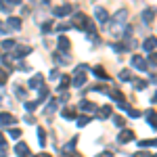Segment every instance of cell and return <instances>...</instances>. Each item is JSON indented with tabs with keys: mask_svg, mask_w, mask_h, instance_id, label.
<instances>
[{
	"mask_svg": "<svg viewBox=\"0 0 157 157\" xmlns=\"http://www.w3.org/2000/svg\"><path fill=\"white\" fill-rule=\"evenodd\" d=\"M132 86L136 90H143V88H147V82H143V80H132Z\"/></svg>",
	"mask_w": 157,
	"mask_h": 157,
	"instance_id": "obj_26",
	"label": "cell"
},
{
	"mask_svg": "<svg viewBox=\"0 0 157 157\" xmlns=\"http://www.w3.org/2000/svg\"><path fill=\"white\" fill-rule=\"evenodd\" d=\"M67 29H69V25L65 23V25H59V32H67Z\"/></svg>",
	"mask_w": 157,
	"mask_h": 157,
	"instance_id": "obj_41",
	"label": "cell"
},
{
	"mask_svg": "<svg viewBox=\"0 0 157 157\" xmlns=\"http://www.w3.org/2000/svg\"><path fill=\"white\" fill-rule=\"evenodd\" d=\"M38 92H40V94H38V101H36V103H44V101L48 98V90H46L44 86H40V88H38Z\"/></svg>",
	"mask_w": 157,
	"mask_h": 157,
	"instance_id": "obj_19",
	"label": "cell"
},
{
	"mask_svg": "<svg viewBox=\"0 0 157 157\" xmlns=\"http://www.w3.org/2000/svg\"><path fill=\"white\" fill-rule=\"evenodd\" d=\"M128 19V9H120V11L113 15V25H111V32L113 34H120V27L126 23Z\"/></svg>",
	"mask_w": 157,
	"mask_h": 157,
	"instance_id": "obj_2",
	"label": "cell"
},
{
	"mask_svg": "<svg viewBox=\"0 0 157 157\" xmlns=\"http://www.w3.org/2000/svg\"><path fill=\"white\" fill-rule=\"evenodd\" d=\"M132 157H149V155H145V153H136V155H132Z\"/></svg>",
	"mask_w": 157,
	"mask_h": 157,
	"instance_id": "obj_43",
	"label": "cell"
},
{
	"mask_svg": "<svg viewBox=\"0 0 157 157\" xmlns=\"http://www.w3.org/2000/svg\"><path fill=\"white\" fill-rule=\"evenodd\" d=\"M2 48H4V50L15 48V40H4V42H2Z\"/></svg>",
	"mask_w": 157,
	"mask_h": 157,
	"instance_id": "obj_28",
	"label": "cell"
},
{
	"mask_svg": "<svg viewBox=\"0 0 157 157\" xmlns=\"http://www.w3.org/2000/svg\"><path fill=\"white\" fill-rule=\"evenodd\" d=\"M27 55H32V46H15V57L17 59H23Z\"/></svg>",
	"mask_w": 157,
	"mask_h": 157,
	"instance_id": "obj_11",
	"label": "cell"
},
{
	"mask_svg": "<svg viewBox=\"0 0 157 157\" xmlns=\"http://www.w3.org/2000/svg\"><path fill=\"white\" fill-rule=\"evenodd\" d=\"M143 48L147 50V52H155V38H147L145 42H143Z\"/></svg>",
	"mask_w": 157,
	"mask_h": 157,
	"instance_id": "obj_15",
	"label": "cell"
},
{
	"mask_svg": "<svg viewBox=\"0 0 157 157\" xmlns=\"http://www.w3.org/2000/svg\"><path fill=\"white\" fill-rule=\"evenodd\" d=\"M6 78H9V75H6V71H4V69H0V86L6 84Z\"/></svg>",
	"mask_w": 157,
	"mask_h": 157,
	"instance_id": "obj_36",
	"label": "cell"
},
{
	"mask_svg": "<svg viewBox=\"0 0 157 157\" xmlns=\"http://www.w3.org/2000/svg\"><path fill=\"white\" fill-rule=\"evenodd\" d=\"M80 109L84 113H94V111H98V107L94 103H90V101H80Z\"/></svg>",
	"mask_w": 157,
	"mask_h": 157,
	"instance_id": "obj_10",
	"label": "cell"
},
{
	"mask_svg": "<svg viewBox=\"0 0 157 157\" xmlns=\"http://www.w3.org/2000/svg\"><path fill=\"white\" fill-rule=\"evenodd\" d=\"M113 124H115L117 128H124V124H126V121H124V117H120V115H115V117H113Z\"/></svg>",
	"mask_w": 157,
	"mask_h": 157,
	"instance_id": "obj_31",
	"label": "cell"
},
{
	"mask_svg": "<svg viewBox=\"0 0 157 157\" xmlns=\"http://www.w3.org/2000/svg\"><path fill=\"white\" fill-rule=\"evenodd\" d=\"M15 94H17L19 98H25V90L21 88V86H15Z\"/></svg>",
	"mask_w": 157,
	"mask_h": 157,
	"instance_id": "obj_32",
	"label": "cell"
},
{
	"mask_svg": "<svg viewBox=\"0 0 157 157\" xmlns=\"http://www.w3.org/2000/svg\"><path fill=\"white\" fill-rule=\"evenodd\" d=\"M92 73H94V75H97V78H101V80H109V75H107V71H105V67H94V69H92Z\"/></svg>",
	"mask_w": 157,
	"mask_h": 157,
	"instance_id": "obj_17",
	"label": "cell"
},
{
	"mask_svg": "<svg viewBox=\"0 0 157 157\" xmlns=\"http://www.w3.org/2000/svg\"><path fill=\"white\" fill-rule=\"evenodd\" d=\"M4 147H6V140H4V136L0 134V149H4Z\"/></svg>",
	"mask_w": 157,
	"mask_h": 157,
	"instance_id": "obj_40",
	"label": "cell"
},
{
	"mask_svg": "<svg viewBox=\"0 0 157 157\" xmlns=\"http://www.w3.org/2000/svg\"><path fill=\"white\" fill-rule=\"evenodd\" d=\"M94 17H97V21L101 25H105V23H109V13L103 9V6H97L94 9Z\"/></svg>",
	"mask_w": 157,
	"mask_h": 157,
	"instance_id": "obj_7",
	"label": "cell"
},
{
	"mask_svg": "<svg viewBox=\"0 0 157 157\" xmlns=\"http://www.w3.org/2000/svg\"><path fill=\"white\" fill-rule=\"evenodd\" d=\"M86 71H88L86 65H80V67L75 69V75H73V86H75V88H82V86L86 84Z\"/></svg>",
	"mask_w": 157,
	"mask_h": 157,
	"instance_id": "obj_3",
	"label": "cell"
},
{
	"mask_svg": "<svg viewBox=\"0 0 157 157\" xmlns=\"http://www.w3.org/2000/svg\"><path fill=\"white\" fill-rule=\"evenodd\" d=\"M52 57H55V61H57V63H67V59H65V57H63L61 52H55Z\"/></svg>",
	"mask_w": 157,
	"mask_h": 157,
	"instance_id": "obj_33",
	"label": "cell"
},
{
	"mask_svg": "<svg viewBox=\"0 0 157 157\" xmlns=\"http://www.w3.org/2000/svg\"><path fill=\"white\" fill-rule=\"evenodd\" d=\"M9 29H15V32H19L21 29V19L19 17H9Z\"/></svg>",
	"mask_w": 157,
	"mask_h": 157,
	"instance_id": "obj_13",
	"label": "cell"
},
{
	"mask_svg": "<svg viewBox=\"0 0 157 157\" xmlns=\"http://www.w3.org/2000/svg\"><path fill=\"white\" fill-rule=\"evenodd\" d=\"M63 117L65 120H73L75 117V109H63Z\"/></svg>",
	"mask_w": 157,
	"mask_h": 157,
	"instance_id": "obj_25",
	"label": "cell"
},
{
	"mask_svg": "<svg viewBox=\"0 0 157 157\" xmlns=\"http://www.w3.org/2000/svg\"><path fill=\"white\" fill-rule=\"evenodd\" d=\"M36 107H38V103H25V109L27 111H36Z\"/></svg>",
	"mask_w": 157,
	"mask_h": 157,
	"instance_id": "obj_38",
	"label": "cell"
},
{
	"mask_svg": "<svg viewBox=\"0 0 157 157\" xmlns=\"http://www.w3.org/2000/svg\"><path fill=\"white\" fill-rule=\"evenodd\" d=\"M71 13H73L71 4H61V6H55V9H52V15H55V17H67V15H71Z\"/></svg>",
	"mask_w": 157,
	"mask_h": 157,
	"instance_id": "obj_5",
	"label": "cell"
},
{
	"mask_svg": "<svg viewBox=\"0 0 157 157\" xmlns=\"http://www.w3.org/2000/svg\"><path fill=\"white\" fill-rule=\"evenodd\" d=\"M73 27H78V29H86L90 40H97V27H94V23L86 17L84 13H75V15H73Z\"/></svg>",
	"mask_w": 157,
	"mask_h": 157,
	"instance_id": "obj_1",
	"label": "cell"
},
{
	"mask_svg": "<svg viewBox=\"0 0 157 157\" xmlns=\"http://www.w3.org/2000/svg\"><path fill=\"white\" fill-rule=\"evenodd\" d=\"M117 140H120L121 145H126V143H132V140H134V132H132V130H121L120 136H117Z\"/></svg>",
	"mask_w": 157,
	"mask_h": 157,
	"instance_id": "obj_8",
	"label": "cell"
},
{
	"mask_svg": "<svg viewBox=\"0 0 157 157\" xmlns=\"http://www.w3.org/2000/svg\"><path fill=\"white\" fill-rule=\"evenodd\" d=\"M0 11H4V13H9V11H11V6L6 4V0H0Z\"/></svg>",
	"mask_w": 157,
	"mask_h": 157,
	"instance_id": "obj_35",
	"label": "cell"
},
{
	"mask_svg": "<svg viewBox=\"0 0 157 157\" xmlns=\"http://www.w3.org/2000/svg\"><path fill=\"white\" fill-rule=\"evenodd\" d=\"M138 147H143V149H145V147H155V138H151V140H140Z\"/></svg>",
	"mask_w": 157,
	"mask_h": 157,
	"instance_id": "obj_30",
	"label": "cell"
},
{
	"mask_svg": "<svg viewBox=\"0 0 157 157\" xmlns=\"http://www.w3.org/2000/svg\"><path fill=\"white\" fill-rule=\"evenodd\" d=\"M38 143L42 147L46 145V132H44V128H38Z\"/></svg>",
	"mask_w": 157,
	"mask_h": 157,
	"instance_id": "obj_21",
	"label": "cell"
},
{
	"mask_svg": "<svg viewBox=\"0 0 157 157\" xmlns=\"http://www.w3.org/2000/svg\"><path fill=\"white\" fill-rule=\"evenodd\" d=\"M69 46H71V44H69V40H67L65 36H61V38H59V52H65V50H69Z\"/></svg>",
	"mask_w": 157,
	"mask_h": 157,
	"instance_id": "obj_16",
	"label": "cell"
},
{
	"mask_svg": "<svg viewBox=\"0 0 157 157\" xmlns=\"http://www.w3.org/2000/svg\"><path fill=\"white\" fill-rule=\"evenodd\" d=\"M9 136H11V138H19V136H21V130H19V128H11V130H9Z\"/></svg>",
	"mask_w": 157,
	"mask_h": 157,
	"instance_id": "obj_29",
	"label": "cell"
},
{
	"mask_svg": "<svg viewBox=\"0 0 157 157\" xmlns=\"http://www.w3.org/2000/svg\"><path fill=\"white\" fill-rule=\"evenodd\" d=\"M59 103H61V101H57V98H50L48 103H46V115H48V113H52L55 109L59 107Z\"/></svg>",
	"mask_w": 157,
	"mask_h": 157,
	"instance_id": "obj_18",
	"label": "cell"
},
{
	"mask_svg": "<svg viewBox=\"0 0 157 157\" xmlns=\"http://www.w3.org/2000/svg\"><path fill=\"white\" fill-rule=\"evenodd\" d=\"M6 2H9V0H6Z\"/></svg>",
	"mask_w": 157,
	"mask_h": 157,
	"instance_id": "obj_45",
	"label": "cell"
},
{
	"mask_svg": "<svg viewBox=\"0 0 157 157\" xmlns=\"http://www.w3.org/2000/svg\"><path fill=\"white\" fill-rule=\"evenodd\" d=\"M109 97H111V98H115L117 103H121V101H124V94H121L120 90H111V92H109Z\"/></svg>",
	"mask_w": 157,
	"mask_h": 157,
	"instance_id": "obj_23",
	"label": "cell"
},
{
	"mask_svg": "<svg viewBox=\"0 0 157 157\" xmlns=\"http://www.w3.org/2000/svg\"><path fill=\"white\" fill-rule=\"evenodd\" d=\"M15 121H17V117H15L13 113H0V124H2V126H11Z\"/></svg>",
	"mask_w": 157,
	"mask_h": 157,
	"instance_id": "obj_12",
	"label": "cell"
},
{
	"mask_svg": "<svg viewBox=\"0 0 157 157\" xmlns=\"http://www.w3.org/2000/svg\"><path fill=\"white\" fill-rule=\"evenodd\" d=\"M97 113H98V117H101V120H107L109 115H111V107L103 105V107H101V111H97Z\"/></svg>",
	"mask_w": 157,
	"mask_h": 157,
	"instance_id": "obj_20",
	"label": "cell"
},
{
	"mask_svg": "<svg viewBox=\"0 0 157 157\" xmlns=\"http://www.w3.org/2000/svg\"><path fill=\"white\" fill-rule=\"evenodd\" d=\"M0 157H6V151L4 149H0Z\"/></svg>",
	"mask_w": 157,
	"mask_h": 157,
	"instance_id": "obj_44",
	"label": "cell"
},
{
	"mask_svg": "<svg viewBox=\"0 0 157 157\" xmlns=\"http://www.w3.org/2000/svg\"><path fill=\"white\" fill-rule=\"evenodd\" d=\"M130 63H132V67H136L138 71H147V59H145V57H140V55H132V57H130Z\"/></svg>",
	"mask_w": 157,
	"mask_h": 157,
	"instance_id": "obj_4",
	"label": "cell"
},
{
	"mask_svg": "<svg viewBox=\"0 0 157 157\" xmlns=\"http://www.w3.org/2000/svg\"><path fill=\"white\" fill-rule=\"evenodd\" d=\"M69 82H71V80H69L67 75H65V78H61V90H65V88L69 86Z\"/></svg>",
	"mask_w": 157,
	"mask_h": 157,
	"instance_id": "obj_34",
	"label": "cell"
},
{
	"mask_svg": "<svg viewBox=\"0 0 157 157\" xmlns=\"http://www.w3.org/2000/svg\"><path fill=\"white\" fill-rule=\"evenodd\" d=\"M50 29H52V21H46V23L42 25V32H44V34H46V32H50Z\"/></svg>",
	"mask_w": 157,
	"mask_h": 157,
	"instance_id": "obj_37",
	"label": "cell"
},
{
	"mask_svg": "<svg viewBox=\"0 0 157 157\" xmlns=\"http://www.w3.org/2000/svg\"><path fill=\"white\" fill-rule=\"evenodd\" d=\"M15 155H19V157H32V155H29V149H27L25 143H17V145H15Z\"/></svg>",
	"mask_w": 157,
	"mask_h": 157,
	"instance_id": "obj_9",
	"label": "cell"
},
{
	"mask_svg": "<svg viewBox=\"0 0 157 157\" xmlns=\"http://www.w3.org/2000/svg\"><path fill=\"white\" fill-rule=\"evenodd\" d=\"M153 19H155V9H145L143 11V21L145 23H153Z\"/></svg>",
	"mask_w": 157,
	"mask_h": 157,
	"instance_id": "obj_14",
	"label": "cell"
},
{
	"mask_svg": "<svg viewBox=\"0 0 157 157\" xmlns=\"http://www.w3.org/2000/svg\"><path fill=\"white\" fill-rule=\"evenodd\" d=\"M120 80H124V82H130V80H132V73H130V69H124V71H120Z\"/></svg>",
	"mask_w": 157,
	"mask_h": 157,
	"instance_id": "obj_22",
	"label": "cell"
},
{
	"mask_svg": "<svg viewBox=\"0 0 157 157\" xmlns=\"http://www.w3.org/2000/svg\"><path fill=\"white\" fill-rule=\"evenodd\" d=\"M147 121H149V126L155 128V109H151V111L147 113Z\"/></svg>",
	"mask_w": 157,
	"mask_h": 157,
	"instance_id": "obj_24",
	"label": "cell"
},
{
	"mask_svg": "<svg viewBox=\"0 0 157 157\" xmlns=\"http://www.w3.org/2000/svg\"><path fill=\"white\" fill-rule=\"evenodd\" d=\"M48 78H50V80H55V78H59V69H52Z\"/></svg>",
	"mask_w": 157,
	"mask_h": 157,
	"instance_id": "obj_39",
	"label": "cell"
},
{
	"mask_svg": "<svg viewBox=\"0 0 157 157\" xmlns=\"http://www.w3.org/2000/svg\"><path fill=\"white\" fill-rule=\"evenodd\" d=\"M34 157H50L48 153H38V155H34Z\"/></svg>",
	"mask_w": 157,
	"mask_h": 157,
	"instance_id": "obj_42",
	"label": "cell"
},
{
	"mask_svg": "<svg viewBox=\"0 0 157 157\" xmlns=\"http://www.w3.org/2000/svg\"><path fill=\"white\" fill-rule=\"evenodd\" d=\"M88 121H90V117L88 115H82V117H78V126L84 128V126H88Z\"/></svg>",
	"mask_w": 157,
	"mask_h": 157,
	"instance_id": "obj_27",
	"label": "cell"
},
{
	"mask_svg": "<svg viewBox=\"0 0 157 157\" xmlns=\"http://www.w3.org/2000/svg\"><path fill=\"white\" fill-rule=\"evenodd\" d=\"M27 86H29L32 90H38L40 86H44V75H42V73H34V75L29 78V82H27Z\"/></svg>",
	"mask_w": 157,
	"mask_h": 157,
	"instance_id": "obj_6",
	"label": "cell"
}]
</instances>
